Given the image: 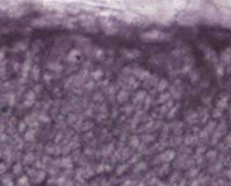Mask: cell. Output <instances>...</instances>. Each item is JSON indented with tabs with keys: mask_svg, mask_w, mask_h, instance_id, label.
Wrapping results in <instances>:
<instances>
[{
	"mask_svg": "<svg viewBox=\"0 0 231 186\" xmlns=\"http://www.w3.org/2000/svg\"><path fill=\"white\" fill-rule=\"evenodd\" d=\"M215 156H216V153H215V151H209V153L207 154V157H210L211 159L215 158Z\"/></svg>",
	"mask_w": 231,
	"mask_h": 186,
	"instance_id": "obj_21",
	"label": "cell"
},
{
	"mask_svg": "<svg viewBox=\"0 0 231 186\" xmlns=\"http://www.w3.org/2000/svg\"><path fill=\"white\" fill-rule=\"evenodd\" d=\"M24 138H26V140H32L34 139V131H29V133L24 135Z\"/></svg>",
	"mask_w": 231,
	"mask_h": 186,
	"instance_id": "obj_14",
	"label": "cell"
},
{
	"mask_svg": "<svg viewBox=\"0 0 231 186\" xmlns=\"http://www.w3.org/2000/svg\"><path fill=\"white\" fill-rule=\"evenodd\" d=\"M5 171H6V165L4 163H0V173L5 172Z\"/></svg>",
	"mask_w": 231,
	"mask_h": 186,
	"instance_id": "obj_23",
	"label": "cell"
},
{
	"mask_svg": "<svg viewBox=\"0 0 231 186\" xmlns=\"http://www.w3.org/2000/svg\"><path fill=\"white\" fill-rule=\"evenodd\" d=\"M32 72H34V79H38V68L37 66H35V68L32 69Z\"/></svg>",
	"mask_w": 231,
	"mask_h": 186,
	"instance_id": "obj_19",
	"label": "cell"
},
{
	"mask_svg": "<svg viewBox=\"0 0 231 186\" xmlns=\"http://www.w3.org/2000/svg\"><path fill=\"white\" fill-rule=\"evenodd\" d=\"M131 145L133 147L139 146V140H137V138H132V139H131Z\"/></svg>",
	"mask_w": 231,
	"mask_h": 186,
	"instance_id": "obj_15",
	"label": "cell"
},
{
	"mask_svg": "<svg viewBox=\"0 0 231 186\" xmlns=\"http://www.w3.org/2000/svg\"><path fill=\"white\" fill-rule=\"evenodd\" d=\"M32 103H34V102H31V101H26V102H24V106H27V107L28 106H31L32 105Z\"/></svg>",
	"mask_w": 231,
	"mask_h": 186,
	"instance_id": "obj_25",
	"label": "cell"
},
{
	"mask_svg": "<svg viewBox=\"0 0 231 186\" xmlns=\"http://www.w3.org/2000/svg\"><path fill=\"white\" fill-rule=\"evenodd\" d=\"M215 126H216V124H215L214 121H210V123L207 125V127H206V130H204V131H206L207 133H208V132H211V131L215 128Z\"/></svg>",
	"mask_w": 231,
	"mask_h": 186,
	"instance_id": "obj_5",
	"label": "cell"
},
{
	"mask_svg": "<svg viewBox=\"0 0 231 186\" xmlns=\"http://www.w3.org/2000/svg\"><path fill=\"white\" fill-rule=\"evenodd\" d=\"M127 95H128V94L126 93V91H120L119 95H118V101H119V102H124V101L127 98Z\"/></svg>",
	"mask_w": 231,
	"mask_h": 186,
	"instance_id": "obj_4",
	"label": "cell"
},
{
	"mask_svg": "<svg viewBox=\"0 0 231 186\" xmlns=\"http://www.w3.org/2000/svg\"><path fill=\"white\" fill-rule=\"evenodd\" d=\"M27 182H28L27 176H23V177H21L19 179V185H24V184H27Z\"/></svg>",
	"mask_w": 231,
	"mask_h": 186,
	"instance_id": "obj_12",
	"label": "cell"
},
{
	"mask_svg": "<svg viewBox=\"0 0 231 186\" xmlns=\"http://www.w3.org/2000/svg\"><path fill=\"white\" fill-rule=\"evenodd\" d=\"M24 128H26V124H24V121H21L20 127H19V131H20V132H23V131H24Z\"/></svg>",
	"mask_w": 231,
	"mask_h": 186,
	"instance_id": "obj_22",
	"label": "cell"
},
{
	"mask_svg": "<svg viewBox=\"0 0 231 186\" xmlns=\"http://www.w3.org/2000/svg\"><path fill=\"white\" fill-rule=\"evenodd\" d=\"M93 86H94V82L91 81V82H89V83H87V89H91L93 88Z\"/></svg>",
	"mask_w": 231,
	"mask_h": 186,
	"instance_id": "obj_26",
	"label": "cell"
},
{
	"mask_svg": "<svg viewBox=\"0 0 231 186\" xmlns=\"http://www.w3.org/2000/svg\"><path fill=\"white\" fill-rule=\"evenodd\" d=\"M101 171H103V165H99V166H98V170H97V172H101Z\"/></svg>",
	"mask_w": 231,
	"mask_h": 186,
	"instance_id": "obj_27",
	"label": "cell"
},
{
	"mask_svg": "<svg viewBox=\"0 0 231 186\" xmlns=\"http://www.w3.org/2000/svg\"><path fill=\"white\" fill-rule=\"evenodd\" d=\"M169 97H170V94L169 93H164V94H162L161 96H160V102H165L166 99H169Z\"/></svg>",
	"mask_w": 231,
	"mask_h": 186,
	"instance_id": "obj_8",
	"label": "cell"
},
{
	"mask_svg": "<svg viewBox=\"0 0 231 186\" xmlns=\"http://www.w3.org/2000/svg\"><path fill=\"white\" fill-rule=\"evenodd\" d=\"M13 171H14V173H20V172H21V164H16V165L14 166Z\"/></svg>",
	"mask_w": 231,
	"mask_h": 186,
	"instance_id": "obj_18",
	"label": "cell"
},
{
	"mask_svg": "<svg viewBox=\"0 0 231 186\" xmlns=\"http://www.w3.org/2000/svg\"><path fill=\"white\" fill-rule=\"evenodd\" d=\"M216 73H217L219 76H222V75L224 74V68H223V66H221V65H219V66L216 67Z\"/></svg>",
	"mask_w": 231,
	"mask_h": 186,
	"instance_id": "obj_11",
	"label": "cell"
},
{
	"mask_svg": "<svg viewBox=\"0 0 231 186\" xmlns=\"http://www.w3.org/2000/svg\"><path fill=\"white\" fill-rule=\"evenodd\" d=\"M172 105H173V102H172V101H169V102H168V104L165 105V107H166V109H169V107H172Z\"/></svg>",
	"mask_w": 231,
	"mask_h": 186,
	"instance_id": "obj_24",
	"label": "cell"
},
{
	"mask_svg": "<svg viewBox=\"0 0 231 186\" xmlns=\"http://www.w3.org/2000/svg\"><path fill=\"white\" fill-rule=\"evenodd\" d=\"M166 87H168V81L163 79V80H161V81H160V83H158V87H157V89H158V90L161 91V90H164V89H165Z\"/></svg>",
	"mask_w": 231,
	"mask_h": 186,
	"instance_id": "obj_3",
	"label": "cell"
},
{
	"mask_svg": "<svg viewBox=\"0 0 231 186\" xmlns=\"http://www.w3.org/2000/svg\"><path fill=\"white\" fill-rule=\"evenodd\" d=\"M141 37H142L145 40H155L163 38L164 34L163 32H161L160 30H150V31H147V32L142 34Z\"/></svg>",
	"mask_w": 231,
	"mask_h": 186,
	"instance_id": "obj_1",
	"label": "cell"
},
{
	"mask_svg": "<svg viewBox=\"0 0 231 186\" xmlns=\"http://www.w3.org/2000/svg\"><path fill=\"white\" fill-rule=\"evenodd\" d=\"M224 107H227V98H223L222 101H219L217 103V109H224Z\"/></svg>",
	"mask_w": 231,
	"mask_h": 186,
	"instance_id": "obj_6",
	"label": "cell"
},
{
	"mask_svg": "<svg viewBox=\"0 0 231 186\" xmlns=\"http://www.w3.org/2000/svg\"><path fill=\"white\" fill-rule=\"evenodd\" d=\"M163 161H166V162H169V161H171V159L175 157V153L172 151V150H169V151H166V153H164L163 155L161 156Z\"/></svg>",
	"mask_w": 231,
	"mask_h": 186,
	"instance_id": "obj_2",
	"label": "cell"
},
{
	"mask_svg": "<svg viewBox=\"0 0 231 186\" xmlns=\"http://www.w3.org/2000/svg\"><path fill=\"white\" fill-rule=\"evenodd\" d=\"M222 59H223L224 61H229V60H230V52L227 54V51H224L223 55H222Z\"/></svg>",
	"mask_w": 231,
	"mask_h": 186,
	"instance_id": "obj_16",
	"label": "cell"
},
{
	"mask_svg": "<svg viewBox=\"0 0 231 186\" xmlns=\"http://www.w3.org/2000/svg\"><path fill=\"white\" fill-rule=\"evenodd\" d=\"M125 170H126V166H125V165H120V166L118 168V170H117V173L120 174V173H122Z\"/></svg>",
	"mask_w": 231,
	"mask_h": 186,
	"instance_id": "obj_20",
	"label": "cell"
},
{
	"mask_svg": "<svg viewBox=\"0 0 231 186\" xmlns=\"http://www.w3.org/2000/svg\"><path fill=\"white\" fill-rule=\"evenodd\" d=\"M102 75H103V73H102V71H101V69H98V71H95V72L93 73V78H94L95 80H96V79H99V78H101Z\"/></svg>",
	"mask_w": 231,
	"mask_h": 186,
	"instance_id": "obj_9",
	"label": "cell"
},
{
	"mask_svg": "<svg viewBox=\"0 0 231 186\" xmlns=\"http://www.w3.org/2000/svg\"><path fill=\"white\" fill-rule=\"evenodd\" d=\"M26 99L34 102V99H35V93L34 91H28L27 95H26Z\"/></svg>",
	"mask_w": 231,
	"mask_h": 186,
	"instance_id": "obj_7",
	"label": "cell"
},
{
	"mask_svg": "<svg viewBox=\"0 0 231 186\" xmlns=\"http://www.w3.org/2000/svg\"><path fill=\"white\" fill-rule=\"evenodd\" d=\"M146 166H147V164H146V163H143V162H141L140 164H137V166H136V171L145 170V169H146Z\"/></svg>",
	"mask_w": 231,
	"mask_h": 186,
	"instance_id": "obj_13",
	"label": "cell"
},
{
	"mask_svg": "<svg viewBox=\"0 0 231 186\" xmlns=\"http://www.w3.org/2000/svg\"><path fill=\"white\" fill-rule=\"evenodd\" d=\"M146 96V93L145 91H139L137 95H136V101H142Z\"/></svg>",
	"mask_w": 231,
	"mask_h": 186,
	"instance_id": "obj_10",
	"label": "cell"
},
{
	"mask_svg": "<svg viewBox=\"0 0 231 186\" xmlns=\"http://www.w3.org/2000/svg\"><path fill=\"white\" fill-rule=\"evenodd\" d=\"M213 116H214V117H221V116H222V110H221V109H215Z\"/></svg>",
	"mask_w": 231,
	"mask_h": 186,
	"instance_id": "obj_17",
	"label": "cell"
}]
</instances>
